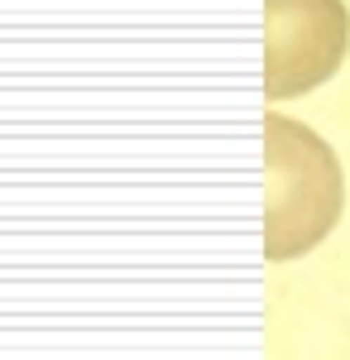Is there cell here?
<instances>
[{
    "instance_id": "6da1fadb",
    "label": "cell",
    "mask_w": 350,
    "mask_h": 360,
    "mask_svg": "<svg viewBox=\"0 0 350 360\" xmlns=\"http://www.w3.org/2000/svg\"><path fill=\"white\" fill-rule=\"evenodd\" d=\"M264 255L297 259L341 217L346 183L322 135L288 115H264Z\"/></svg>"
},
{
    "instance_id": "7a4b0ae2",
    "label": "cell",
    "mask_w": 350,
    "mask_h": 360,
    "mask_svg": "<svg viewBox=\"0 0 350 360\" xmlns=\"http://www.w3.org/2000/svg\"><path fill=\"white\" fill-rule=\"evenodd\" d=\"M264 96H302L322 86L350 44V15L341 0H264Z\"/></svg>"
}]
</instances>
